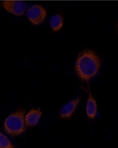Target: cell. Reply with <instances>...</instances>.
<instances>
[{"mask_svg": "<svg viewBox=\"0 0 118 148\" xmlns=\"http://www.w3.org/2000/svg\"><path fill=\"white\" fill-rule=\"evenodd\" d=\"M101 60L94 52L85 50L79 53L75 64V71L79 78L89 81L98 73Z\"/></svg>", "mask_w": 118, "mask_h": 148, "instance_id": "obj_1", "label": "cell"}, {"mask_svg": "<svg viewBox=\"0 0 118 148\" xmlns=\"http://www.w3.org/2000/svg\"><path fill=\"white\" fill-rule=\"evenodd\" d=\"M25 111L20 109L12 113L5 120L4 129L11 136H17L26 130L25 122Z\"/></svg>", "mask_w": 118, "mask_h": 148, "instance_id": "obj_2", "label": "cell"}, {"mask_svg": "<svg viewBox=\"0 0 118 148\" xmlns=\"http://www.w3.org/2000/svg\"><path fill=\"white\" fill-rule=\"evenodd\" d=\"M47 16V12L42 5L35 4L28 9L27 17L33 25H39L44 22Z\"/></svg>", "mask_w": 118, "mask_h": 148, "instance_id": "obj_3", "label": "cell"}, {"mask_svg": "<svg viewBox=\"0 0 118 148\" xmlns=\"http://www.w3.org/2000/svg\"><path fill=\"white\" fill-rule=\"evenodd\" d=\"M2 5L7 12L16 16L24 15L27 8L26 3L22 0H5Z\"/></svg>", "mask_w": 118, "mask_h": 148, "instance_id": "obj_4", "label": "cell"}, {"mask_svg": "<svg viewBox=\"0 0 118 148\" xmlns=\"http://www.w3.org/2000/svg\"><path fill=\"white\" fill-rule=\"evenodd\" d=\"M81 100V97H76L62 106L60 110V117L65 119H71Z\"/></svg>", "mask_w": 118, "mask_h": 148, "instance_id": "obj_5", "label": "cell"}, {"mask_svg": "<svg viewBox=\"0 0 118 148\" xmlns=\"http://www.w3.org/2000/svg\"><path fill=\"white\" fill-rule=\"evenodd\" d=\"M42 112L39 109H32L25 116V122L28 127H32L37 125L42 116Z\"/></svg>", "mask_w": 118, "mask_h": 148, "instance_id": "obj_6", "label": "cell"}, {"mask_svg": "<svg viewBox=\"0 0 118 148\" xmlns=\"http://www.w3.org/2000/svg\"><path fill=\"white\" fill-rule=\"evenodd\" d=\"M97 112V102L96 101L94 97L92 96L90 91H89L86 106V113L87 116L89 119H94L96 116Z\"/></svg>", "mask_w": 118, "mask_h": 148, "instance_id": "obj_7", "label": "cell"}, {"mask_svg": "<svg viewBox=\"0 0 118 148\" xmlns=\"http://www.w3.org/2000/svg\"><path fill=\"white\" fill-rule=\"evenodd\" d=\"M64 24L63 16L60 14L52 16L50 20V24L53 32L59 31L62 28Z\"/></svg>", "mask_w": 118, "mask_h": 148, "instance_id": "obj_8", "label": "cell"}, {"mask_svg": "<svg viewBox=\"0 0 118 148\" xmlns=\"http://www.w3.org/2000/svg\"><path fill=\"white\" fill-rule=\"evenodd\" d=\"M15 148L14 145L4 134L0 133V148Z\"/></svg>", "mask_w": 118, "mask_h": 148, "instance_id": "obj_9", "label": "cell"}, {"mask_svg": "<svg viewBox=\"0 0 118 148\" xmlns=\"http://www.w3.org/2000/svg\"><path fill=\"white\" fill-rule=\"evenodd\" d=\"M4 1H5V0H4Z\"/></svg>", "mask_w": 118, "mask_h": 148, "instance_id": "obj_10", "label": "cell"}, {"mask_svg": "<svg viewBox=\"0 0 118 148\" xmlns=\"http://www.w3.org/2000/svg\"></svg>", "mask_w": 118, "mask_h": 148, "instance_id": "obj_11", "label": "cell"}]
</instances>
